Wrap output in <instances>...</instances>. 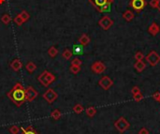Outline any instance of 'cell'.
<instances>
[{
	"label": "cell",
	"mask_w": 160,
	"mask_h": 134,
	"mask_svg": "<svg viewBox=\"0 0 160 134\" xmlns=\"http://www.w3.org/2000/svg\"><path fill=\"white\" fill-rule=\"evenodd\" d=\"M37 96H39V92L33 87V86H27L25 88V100L26 101L31 102L33 100H35Z\"/></svg>",
	"instance_id": "cell-4"
},
{
	"label": "cell",
	"mask_w": 160,
	"mask_h": 134,
	"mask_svg": "<svg viewBox=\"0 0 160 134\" xmlns=\"http://www.w3.org/2000/svg\"><path fill=\"white\" fill-rule=\"evenodd\" d=\"M37 80H39V82L41 83L43 86H45V87H48L50 85H52V83L56 80V77L53 73L49 72L48 70H44L43 72H41L39 74V76L37 77Z\"/></svg>",
	"instance_id": "cell-2"
},
{
	"label": "cell",
	"mask_w": 160,
	"mask_h": 134,
	"mask_svg": "<svg viewBox=\"0 0 160 134\" xmlns=\"http://www.w3.org/2000/svg\"><path fill=\"white\" fill-rule=\"evenodd\" d=\"M9 66H11L12 70H14V71H19V70L23 68V63L21 62V60L20 59L16 58L14 60H12V61L11 62V64H9Z\"/></svg>",
	"instance_id": "cell-11"
},
{
	"label": "cell",
	"mask_w": 160,
	"mask_h": 134,
	"mask_svg": "<svg viewBox=\"0 0 160 134\" xmlns=\"http://www.w3.org/2000/svg\"><path fill=\"white\" fill-rule=\"evenodd\" d=\"M148 31L151 35L153 36H156L160 31V27L158 26V25L156 23H152V25L149 26Z\"/></svg>",
	"instance_id": "cell-12"
},
{
	"label": "cell",
	"mask_w": 160,
	"mask_h": 134,
	"mask_svg": "<svg viewBox=\"0 0 160 134\" xmlns=\"http://www.w3.org/2000/svg\"><path fill=\"white\" fill-rule=\"evenodd\" d=\"M42 97H43V99H45L47 102L50 103V104H52V103H53L57 99V97H58V95H57V93L54 91L53 89L49 88L45 93L43 94Z\"/></svg>",
	"instance_id": "cell-5"
},
{
	"label": "cell",
	"mask_w": 160,
	"mask_h": 134,
	"mask_svg": "<svg viewBox=\"0 0 160 134\" xmlns=\"http://www.w3.org/2000/svg\"><path fill=\"white\" fill-rule=\"evenodd\" d=\"M159 102H160V99H159Z\"/></svg>",
	"instance_id": "cell-41"
},
{
	"label": "cell",
	"mask_w": 160,
	"mask_h": 134,
	"mask_svg": "<svg viewBox=\"0 0 160 134\" xmlns=\"http://www.w3.org/2000/svg\"><path fill=\"white\" fill-rule=\"evenodd\" d=\"M6 0H0V5H2V4H4Z\"/></svg>",
	"instance_id": "cell-39"
},
{
	"label": "cell",
	"mask_w": 160,
	"mask_h": 134,
	"mask_svg": "<svg viewBox=\"0 0 160 134\" xmlns=\"http://www.w3.org/2000/svg\"><path fill=\"white\" fill-rule=\"evenodd\" d=\"M19 15L21 16V18L23 20V22H25V23L28 21L29 18H30V14L26 11H23L21 13H19Z\"/></svg>",
	"instance_id": "cell-27"
},
{
	"label": "cell",
	"mask_w": 160,
	"mask_h": 134,
	"mask_svg": "<svg viewBox=\"0 0 160 134\" xmlns=\"http://www.w3.org/2000/svg\"><path fill=\"white\" fill-rule=\"evenodd\" d=\"M9 131L11 134H20V131H21V129L17 126H11L9 128Z\"/></svg>",
	"instance_id": "cell-28"
},
{
	"label": "cell",
	"mask_w": 160,
	"mask_h": 134,
	"mask_svg": "<svg viewBox=\"0 0 160 134\" xmlns=\"http://www.w3.org/2000/svg\"><path fill=\"white\" fill-rule=\"evenodd\" d=\"M20 129H21L22 134H39L37 130L34 129L32 126L27 127L26 129H25V128H20Z\"/></svg>",
	"instance_id": "cell-16"
},
{
	"label": "cell",
	"mask_w": 160,
	"mask_h": 134,
	"mask_svg": "<svg viewBox=\"0 0 160 134\" xmlns=\"http://www.w3.org/2000/svg\"><path fill=\"white\" fill-rule=\"evenodd\" d=\"M61 116H62V113H61L58 109H55L53 110V111L51 113V117H52L53 119L54 120H58L61 118Z\"/></svg>",
	"instance_id": "cell-20"
},
{
	"label": "cell",
	"mask_w": 160,
	"mask_h": 134,
	"mask_svg": "<svg viewBox=\"0 0 160 134\" xmlns=\"http://www.w3.org/2000/svg\"><path fill=\"white\" fill-rule=\"evenodd\" d=\"M131 93H132V95H136V94H138V93H141V90H139V86H134V87L131 89Z\"/></svg>",
	"instance_id": "cell-34"
},
{
	"label": "cell",
	"mask_w": 160,
	"mask_h": 134,
	"mask_svg": "<svg viewBox=\"0 0 160 134\" xmlns=\"http://www.w3.org/2000/svg\"><path fill=\"white\" fill-rule=\"evenodd\" d=\"M98 85H100L101 88H103L104 90H109V88H111L112 85H113V81L108 76H103L102 78L98 81Z\"/></svg>",
	"instance_id": "cell-9"
},
{
	"label": "cell",
	"mask_w": 160,
	"mask_h": 134,
	"mask_svg": "<svg viewBox=\"0 0 160 134\" xmlns=\"http://www.w3.org/2000/svg\"><path fill=\"white\" fill-rule=\"evenodd\" d=\"M72 55H73V53L71 52L70 50H69V49L64 50V52L62 53V56H63V58H64V59H66V60H69V59H71V57H72Z\"/></svg>",
	"instance_id": "cell-22"
},
{
	"label": "cell",
	"mask_w": 160,
	"mask_h": 134,
	"mask_svg": "<svg viewBox=\"0 0 160 134\" xmlns=\"http://www.w3.org/2000/svg\"><path fill=\"white\" fill-rule=\"evenodd\" d=\"M123 18L125 20H127V22H130L134 19V13L131 11H127L124 14H123Z\"/></svg>",
	"instance_id": "cell-19"
},
{
	"label": "cell",
	"mask_w": 160,
	"mask_h": 134,
	"mask_svg": "<svg viewBox=\"0 0 160 134\" xmlns=\"http://www.w3.org/2000/svg\"><path fill=\"white\" fill-rule=\"evenodd\" d=\"M13 22H14V23H15V25H18V26L22 25L23 23H25V22H23V20L21 18V16H20L19 14L17 15L14 19H13Z\"/></svg>",
	"instance_id": "cell-30"
},
{
	"label": "cell",
	"mask_w": 160,
	"mask_h": 134,
	"mask_svg": "<svg viewBox=\"0 0 160 134\" xmlns=\"http://www.w3.org/2000/svg\"><path fill=\"white\" fill-rule=\"evenodd\" d=\"M113 1H114V0H108V2H109V3H112Z\"/></svg>",
	"instance_id": "cell-40"
},
{
	"label": "cell",
	"mask_w": 160,
	"mask_h": 134,
	"mask_svg": "<svg viewBox=\"0 0 160 134\" xmlns=\"http://www.w3.org/2000/svg\"><path fill=\"white\" fill-rule=\"evenodd\" d=\"M139 134H149V131L148 129H146V128H141L139 129Z\"/></svg>",
	"instance_id": "cell-37"
},
{
	"label": "cell",
	"mask_w": 160,
	"mask_h": 134,
	"mask_svg": "<svg viewBox=\"0 0 160 134\" xmlns=\"http://www.w3.org/2000/svg\"><path fill=\"white\" fill-rule=\"evenodd\" d=\"M134 68H135V69L137 70L138 72H141V71H143V70L145 69L146 64L143 61H142V60H139V61H137L134 64Z\"/></svg>",
	"instance_id": "cell-15"
},
{
	"label": "cell",
	"mask_w": 160,
	"mask_h": 134,
	"mask_svg": "<svg viewBox=\"0 0 160 134\" xmlns=\"http://www.w3.org/2000/svg\"><path fill=\"white\" fill-rule=\"evenodd\" d=\"M150 6H151L152 8H156V7H157V0H151V1H150Z\"/></svg>",
	"instance_id": "cell-36"
},
{
	"label": "cell",
	"mask_w": 160,
	"mask_h": 134,
	"mask_svg": "<svg viewBox=\"0 0 160 134\" xmlns=\"http://www.w3.org/2000/svg\"><path fill=\"white\" fill-rule=\"evenodd\" d=\"M72 53L74 55H83V49L81 45H75L73 47V51Z\"/></svg>",
	"instance_id": "cell-24"
},
{
	"label": "cell",
	"mask_w": 160,
	"mask_h": 134,
	"mask_svg": "<svg viewBox=\"0 0 160 134\" xmlns=\"http://www.w3.org/2000/svg\"><path fill=\"white\" fill-rule=\"evenodd\" d=\"M153 99L156 101L159 102V99H160V92H155L154 95H153Z\"/></svg>",
	"instance_id": "cell-35"
},
{
	"label": "cell",
	"mask_w": 160,
	"mask_h": 134,
	"mask_svg": "<svg viewBox=\"0 0 160 134\" xmlns=\"http://www.w3.org/2000/svg\"><path fill=\"white\" fill-rule=\"evenodd\" d=\"M129 126H130V124H129V122L125 118V117H120V118L116 120V122L114 123V127L116 128L118 131L121 133H123L127 129H128Z\"/></svg>",
	"instance_id": "cell-3"
},
{
	"label": "cell",
	"mask_w": 160,
	"mask_h": 134,
	"mask_svg": "<svg viewBox=\"0 0 160 134\" xmlns=\"http://www.w3.org/2000/svg\"><path fill=\"white\" fill-rule=\"evenodd\" d=\"M146 60L152 67H155L160 62V55L155 51H152L146 56Z\"/></svg>",
	"instance_id": "cell-6"
},
{
	"label": "cell",
	"mask_w": 160,
	"mask_h": 134,
	"mask_svg": "<svg viewBox=\"0 0 160 134\" xmlns=\"http://www.w3.org/2000/svg\"><path fill=\"white\" fill-rule=\"evenodd\" d=\"M98 25H100V27L103 30H109L112 25H113V21H112L109 16H104V17H102L99 20Z\"/></svg>",
	"instance_id": "cell-8"
},
{
	"label": "cell",
	"mask_w": 160,
	"mask_h": 134,
	"mask_svg": "<svg viewBox=\"0 0 160 134\" xmlns=\"http://www.w3.org/2000/svg\"><path fill=\"white\" fill-rule=\"evenodd\" d=\"M1 21H2L3 23H4V25H8L9 23L12 21V18H11V15L8 14V13H5V14H3V15H2V17H1Z\"/></svg>",
	"instance_id": "cell-18"
},
{
	"label": "cell",
	"mask_w": 160,
	"mask_h": 134,
	"mask_svg": "<svg viewBox=\"0 0 160 134\" xmlns=\"http://www.w3.org/2000/svg\"><path fill=\"white\" fill-rule=\"evenodd\" d=\"M25 69H26V70H27V71H28L29 73H33V72L37 69V65H36L34 62L30 61V62H28V63H27V64L25 65Z\"/></svg>",
	"instance_id": "cell-17"
},
{
	"label": "cell",
	"mask_w": 160,
	"mask_h": 134,
	"mask_svg": "<svg viewBox=\"0 0 160 134\" xmlns=\"http://www.w3.org/2000/svg\"><path fill=\"white\" fill-rule=\"evenodd\" d=\"M90 41H91V39L87 34H83L79 39V41H78L79 44L81 46H87L90 43Z\"/></svg>",
	"instance_id": "cell-13"
},
{
	"label": "cell",
	"mask_w": 160,
	"mask_h": 134,
	"mask_svg": "<svg viewBox=\"0 0 160 134\" xmlns=\"http://www.w3.org/2000/svg\"><path fill=\"white\" fill-rule=\"evenodd\" d=\"M133 99H134L135 101L139 102L143 99V95H142L141 93H138V94H136V95H133Z\"/></svg>",
	"instance_id": "cell-32"
},
{
	"label": "cell",
	"mask_w": 160,
	"mask_h": 134,
	"mask_svg": "<svg viewBox=\"0 0 160 134\" xmlns=\"http://www.w3.org/2000/svg\"><path fill=\"white\" fill-rule=\"evenodd\" d=\"M91 69L92 71L97 73V74H101V73H103L106 70V66L101 61H96L91 66Z\"/></svg>",
	"instance_id": "cell-10"
},
{
	"label": "cell",
	"mask_w": 160,
	"mask_h": 134,
	"mask_svg": "<svg viewBox=\"0 0 160 134\" xmlns=\"http://www.w3.org/2000/svg\"><path fill=\"white\" fill-rule=\"evenodd\" d=\"M48 55L51 56V57H55V56L58 55V50L56 49L55 46H52L50 47L49 50H48Z\"/></svg>",
	"instance_id": "cell-21"
},
{
	"label": "cell",
	"mask_w": 160,
	"mask_h": 134,
	"mask_svg": "<svg viewBox=\"0 0 160 134\" xmlns=\"http://www.w3.org/2000/svg\"><path fill=\"white\" fill-rule=\"evenodd\" d=\"M7 96L17 107H21L25 101V88L23 87L22 83H17L11 90L8 92Z\"/></svg>",
	"instance_id": "cell-1"
},
{
	"label": "cell",
	"mask_w": 160,
	"mask_h": 134,
	"mask_svg": "<svg viewBox=\"0 0 160 134\" xmlns=\"http://www.w3.org/2000/svg\"><path fill=\"white\" fill-rule=\"evenodd\" d=\"M83 111H84L83 106L81 104H80V103H78V104H76L73 107V112L75 113H77V115H80V113H81Z\"/></svg>",
	"instance_id": "cell-23"
},
{
	"label": "cell",
	"mask_w": 160,
	"mask_h": 134,
	"mask_svg": "<svg viewBox=\"0 0 160 134\" xmlns=\"http://www.w3.org/2000/svg\"><path fill=\"white\" fill-rule=\"evenodd\" d=\"M143 58H144V55L141 52H137V53H136L135 59L137 60V61H139V60H142Z\"/></svg>",
	"instance_id": "cell-33"
},
{
	"label": "cell",
	"mask_w": 160,
	"mask_h": 134,
	"mask_svg": "<svg viewBox=\"0 0 160 134\" xmlns=\"http://www.w3.org/2000/svg\"><path fill=\"white\" fill-rule=\"evenodd\" d=\"M81 64H83V61L80 59V58H78V57H75L73 58L72 60H71V65L72 66H79L81 67Z\"/></svg>",
	"instance_id": "cell-31"
},
{
	"label": "cell",
	"mask_w": 160,
	"mask_h": 134,
	"mask_svg": "<svg viewBox=\"0 0 160 134\" xmlns=\"http://www.w3.org/2000/svg\"><path fill=\"white\" fill-rule=\"evenodd\" d=\"M129 5L131 6V8L133 9L134 11L139 12L145 8L147 3H146L145 0H131Z\"/></svg>",
	"instance_id": "cell-7"
},
{
	"label": "cell",
	"mask_w": 160,
	"mask_h": 134,
	"mask_svg": "<svg viewBox=\"0 0 160 134\" xmlns=\"http://www.w3.org/2000/svg\"><path fill=\"white\" fill-rule=\"evenodd\" d=\"M156 9H158V11H160V0H157V7H156Z\"/></svg>",
	"instance_id": "cell-38"
},
{
	"label": "cell",
	"mask_w": 160,
	"mask_h": 134,
	"mask_svg": "<svg viewBox=\"0 0 160 134\" xmlns=\"http://www.w3.org/2000/svg\"><path fill=\"white\" fill-rule=\"evenodd\" d=\"M85 112H86V115L89 117H94L97 113V110L95 107H89V108H87L85 110Z\"/></svg>",
	"instance_id": "cell-26"
},
{
	"label": "cell",
	"mask_w": 160,
	"mask_h": 134,
	"mask_svg": "<svg viewBox=\"0 0 160 134\" xmlns=\"http://www.w3.org/2000/svg\"><path fill=\"white\" fill-rule=\"evenodd\" d=\"M69 70L71 73H73V74H78L80 71H81V67L79 66H72L70 65V68H69Z\"/></svg>",
	"instance_id": "cell-29"
},
{
	"label": "cell",
	"mask_w": 160,
	"mask_h": 134,
	"mask_svg": "<svg viewBox=\"0 0 160 134\" xmlns=\"http://www.w3.org/2000/svg\"><path fill=\"white\" fill-rule=\"evenodd\" d=\"M89 2L95 7V9L98 11L103 5H105L108 2V0H89Z\"/></svg>",
	"instance_id": "cell-14"
},
{
	"label": "cell",
	"mask_w": 160,
	"mask_h": 134,
	"mask_svg": "<svg viewBox=\"0 0 160 134\" xmlns=\"http://www.w3.org/2000/svg\"><path fill=\"white\" fill-rule=\"evenodd\" d=\"M111 3L107 2L106 4L102 6L97 11H99V12H109V11H111Z\"/></svg>",
	"instance_id": "cell-25"
}]
</instances>
